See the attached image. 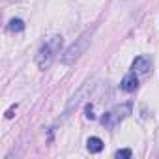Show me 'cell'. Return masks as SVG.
<instances>
[{
    "mask_svg": "<svg viewBox=\"0 0 159 159\" xmlns=\"http://www.w3.org/2000/svg\"><path fill=\"white\" fill-rule=\"evenodd\" d=\"M92 36H94V28H88V30H84L81 36H79L66 51H64V54L60 56V60H62V64H66V66H71V64H75L79 58H81L84 52H86V49L90 47V43H92Z\"/></svg>",
    "mask_w": 159,
    "mask_h": 159,
    "instance_id": "6da1fadb",
    "label": "cell"
},
{
    "mask_svg": "<svg viewBox=\"0 0 159 159\" xmlns=\"http://www.w3.org/2000/svg\"><path fill=\"white\" fill-rule=\"evenodd\" d=\"M62 49V36H52L49 39H45V43L39 47L38 54H36V64L39 69H49L51 64L54 62L56 54Z\"/></svg>",
    "mask_w": 159,
    "mask_h": 159,
    "instance_id": "7a4b0ae2",
    "label": "cell"
},
{
    "mask_svg": "<svg viewBox=\"0 0 159 159\" xmlns=\"http://www.w3.org/2000/svg\"><path fill=\"white\" fill-rule=\"evenodd\" d=\"M131 114V103H122V105H116L112 107L109 112H105L101 116V124L107 127V129H114L122 120H125L127 116Z\"/></svg>",
    "mask_w": 159,
    "mask_h": 159,
    "instance_id": "3957f363",
    "label": "cell"
},
{
    "mask_svg": "<svg viewBox=\"0 0 159 159\" xmlns=\"http://www.w3.org/2000/svg\"><path fill=\"white\" fill-rule=\"evenodd\" d=\"M88 90H92V83H84L81 88L77 90V94H73V96H71V99H69V101H67V105H66V114H67L69 111H73L79 103H81V101L88 96Z\"/></svg>",
    "mask_w": 159,
    "mask_h": 159,
    "instance_id": "277c9868",
    "label": "cell"
},
{
    "mask_svg": "<svg viewBox=\"0 0 159 159\" xmlns=\"http://www.w3.org/2000/svg\"><path fill=\"white\" fill-rule=\"evenodd\" d=\"M131 69L139 75H146L148 71H152V60L148 56H137L131 64Z\"/></svg>",
    "mask_w": 159,
    "mask_h": 159,
    "instance_id": "5b68a950",
    "label": "cell"
},
{
    "mask_svg": "<svg viewBox=\"0 0 159 159\" xmlns=\"http://www.w3.org/2000/svg\"><path fill=\"white\" fill-rule=\"evenodd\" d=\"M120 88H122L124 92H135V90L139 88V79H137L135 71H133V73H127V75L122 79Z\"/></svg>",
    "mask_w": 159,
    "mask_h": 159,
    "instance_id": "8992f818",
    "label": "cell"
},
{
    "mask_svg": "<svg viewBox=\"0 0 159 159\" xmlns=\"http://www.w3.org/2000/svg\"><path fill=\"white\" fill-rule=\"evenodd\" d=\"M86 148H88L90 153H99V152L103 150V140H101L99 137H90V139L86 140Z\"/></svg>",
    "mask_w": 159,
    "mask_h": 159,
    "instance_id": "52a82bcc",
    "label": "cell"
},
{
    "mask_svg": "<svg viewBox=\"0 0 159 159\" xmlns=\"http://www.w3.org/2000/svg\"><path fill=\"white\" fill-rule=\"evenodd\" d=\"M8 30L10 32H23L25 30V21L23 19H11L10 25H8Z\"/></svg>",
    "mask_w": 159,
    "mask_h": 159,
    "instance_id": "ba28073f",
    "label": "cell"
},
{
    "mask_svg": "<svg viewBox=\"0 0 159 159\" xmlns=\"http://www.w3.org/2000/svg\"><path fill=\"white\" fill-rule=\"evenodd\" d=\"M131 155H133V152H131L129 148H124V150H118V152L114 153V157H116V159H129Z\"/></svg>",
    "mask_w": 159,
    "mask_h": 159,
    "instance_id": "9c48e42d",
    "label": "cell"
}]
</instances>
